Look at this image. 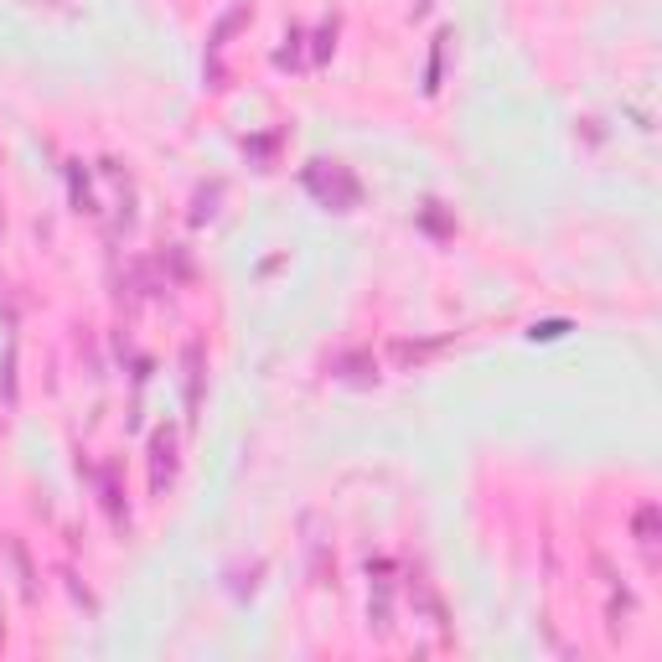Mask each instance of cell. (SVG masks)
Here are the masks:
<instances>
[{
  "instance_id": "6da1fadb",
  "label": "cell",
  "mask_w": 662,
  "mask_h": 662,
  "mask_svg": "<svg viewBox=\"0 0 662 662\" xmlns=\"http://www.w3.org/2000/svg\"><path fill=\"white\" fill-rule=\"evenodd\" d=\"M171 476H176V445H171V435L161 430V435H156V466H150V487L166 492Z\"/></svg>"
},
{
  "instance_id": "7a4b0ae2",
  "label": "cell",
  "mask_w": 662,
  "mask_h": 662,
  "mask_svg": "<svg viewBox=\"0 0 662 662\" xmlns=\"http://www.w3.org/2000/svg\"><path fill=\"white\" fill-rule=\"evenodd\" d=\"M637 549H642L647 569H657V507H652V502L637 513Z\"/></svg>"
}]
</instances>
